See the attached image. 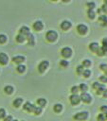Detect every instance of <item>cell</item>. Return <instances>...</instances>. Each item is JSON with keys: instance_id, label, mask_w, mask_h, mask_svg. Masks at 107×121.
Returning <instances> with one entry per match:
<instances>
[{"instance_id": "681fc988", "label": "cell", "mask_w": 107, "mask_h": 121, "mask_svg": "<svg viewBox=\"0 0 107 121\" xmlns=\"http://www.w3.org/2000/svg\"><path fill=\"white\" fill-rule=\"evenodd\" d=\"M22 121H24V120H22Z\"/></svg>"}, {"instance_id": "484cf974", "label": "cell", "mask_w": 107, "mask_h": 121, "mask_svg": "<svg viewBox=\"0 0 107 121\" xmlns=\"http://www.w3.org/2000/svg\"><path fill=\"white\" fill-rule=\"evenodd\" d=\"M98 20H99V21H101V22L104 24V23H106V22H107V16H106V15H104V14H100V15L98 16Z\"/></svg>"}, {"instance_id": "4fadbf2b", "label": "cell", "mask_w": 107, "mask_h": 121, "mask_svg": "<svg viewBox=\"0 0 107 121\" xmlns=\"http://www.w3.org/2000/svg\"><path fill=\"white\" fill-rule=\"evenodd\" d=\"M25 60V57L24 56H15L12 58V61L18 64H21L23 61Z\"/></svg>"}, {"instance_id": "e0dca14e", "label": "cell", "mask_w": 107, "mask_h": 121, "mask_svg": "<svg viewBox=\"0 0 107 121\" xmlns=\"http://www.w3.org/2000/svg\"><path fill=\"white\" fill-rule=\"evenodd\" d=\"M4 91H5V93H6V94L10 95V94H12V93H13V87H12V86H10V85H8V86H6V87L4 88Z\"/></svg>"}, {"instance_id": "e575fe53", "label": "cell", "mask_w": 107, "mask_h": 121, "mask_svg": "<svg viewBox=\"0 0 107 121\" xmlns=\"http://www.w3.org/2000/svg\"><path fill=\"white\" fill-rule=\"evenodd\" d=\"M6 117V110L5 109H0V118H5Z\"/></svg>"}, {"instance_id": "603a6c76", "label": "cell", "mask_w": 107, "mask_h": 121, "mask_svg": "<svg viewBox=\"0 0 107 121\" xmlns=\"http://www.w3.org/2000/svg\"><path fill=\"white\" fill-rule=\"evenodd\" d=\"M79 89L83 93V92H86V91L88 90V86H87V84H85V83H81V84L80 85Z\"/></svg>"}, {"instance_id": "52a82bcc", "label": "cell", "mask_w": 107, "mask_h": 121, "mask_svg": "<svg viewBox=\"0 0 107 121\" xmlns=\"http://www.w3.org/2000/svg\"><path fill=\"white\" fill-rule=\"evenodd\" d=\"M77 30H78V32H79L80 34L84 35V34H86L88 28H87V26H86L85 25H83V24H80V25L77 26Z\"/></svg>"}, {"instance_id": "f35d334b", "label": "cell", "mask_w": 107, "mask_h": 121, "mask_svg": "<svg viewBox=\"0 0 107 121\" xmlns=\"http://www.w3.org/2000/svg\"><path fill=\"white\" fill-rule=\"evenodd\" d=\"M99 68H100L102 71L105 72V70L107 69V64H105V63H101V64L99 65Z\"/></svg>"}, {"instance_id": "2e32d148", "label": "cell", "mask_w": 107, "mask_h": 121, "mask_svg": "<svg viewBox=\"0 0 107 121\" xmlns=\"http://www.w3.org/2000/svg\"><path fill=\"white\" fill-rule=\"evenodd\" d=\"M22 103H23V98L22 97H17L13 101V106L16 107V108H18V107H20L22 105Z\"/></svg>"}, {"instance_id": "d590c367", "label": "cell", "mask_w": 107, "mask_h": 121, "mask_svg": "<svg viewBox=\"0 0 107 121\" xmlns=\"http://www.w3.org/2000/svg\"><path fill=\"white\" fill-rule=\"evenodd\" d=\"M60 64H61L62 66H63V67H66V66L68 65V61H67L66 60H62L60 61Z\"/></svg>"}, {"instance_id": "c3c4849f", "label": "cell", "mask_w": 107, "mask_h": 121, "mask_svg": "<svg viewBox=\"0 0 107 121\" xmlns=\"http://www.w3.org/2000/svg\"><path fill=\"white\" fill-rule=\"evenodd\" d=\"M12 121H18V120H16V119H15V120H12Z\"/></svg>"}, {"instance_id": "cb8c5ba5", "label": "cell", "mask_w": 107, "mask_h": 121, "mask_svg": "<svg viewBox=\"0 0 107 121\" xmlns=\"http://www.w3.org/2000/svg\"><path fill=\"white\" fill-rule=\"evenodd\" d=\"M83 67H89L90 65H91V60H88V59H86V60H82V64H81Z\"/></svg>"}, {"instance_id": "74e56055", "label": "cell", "mask_w": 107, "mask_h": 121, "mask_svg": "<svg viewBox=\"0 0 107 121\" xmlns=\"http://www.w3.org/2000/svg\"><path fill=\"white\" fill-rule=\"evenodd\" d=\"M100 111H101L103 113L107 112V105H102V106L100 107Z\"/></svg>"}, {"instance_id": "8fae6325", "label": "cell", "mask_w": 107, "mask_h": 121, "mask_svg": "<svg viewBox=\"0 0 107 121\" xmlns=\"http://www.w3.org/2000/svg\"><path fill=\"white\" fill-rule=\"evenodd\" d=\"M23 108H24V110H25V111L31 112H33V111H34V108H35V106H34L33 104H31L30 102H26Z\"/></svg>"}, {"instance_id": "4dcf8cb0", "label": "cell", "mask_w": 107, "mask_h": 121, "mask_svg": "<svg viewBox=\"0 0 107 121\" xmlns=\"http://www.w3.org/2000/svg\"><path fill=\"white\" fill-rule=\"evenodd\" d=\"M97 119H98V121H105V120H106L105 114H104V113H99V114L98 115Z\"/></svg>"}, {"instance_id": "30bf717a", "label": "cell", "mask_w": 107, "mask_h": 121, "mask_svg": "<svg viewBox=\"0 0 107 121\" xmlns=\"http://www.w3.org/2000/svg\"><path fill=\"white\" fill-rule=\"evenodd\" d=\"M99 44H98V43H97V42H93V43H91L90 44H89V49L92 51V52H98V50L99 49Z\"/></svg>"}, {"instance_id": "ba28073f", "label": "cell", "mask_w": 107, "mask_h": 121, "mask_svg": "<svg viewBox=\"0 0 107 121\" xmlns=\"http://www.w3.org/2000/svg\"><path fill=\"white\" fill-rule=\"evenodd\" d=\"M61 28L62 29H63V30H67L68 28H70L71 26H72V24H71V22L70 21H68V20H64V21H62V23H61Z\"/></svg>"}, {"instance_id": "1f68e13d", "label": "cell", "mask_w": 107, "mask_h": 121, "mask_svg": "<svg viewBox=\"0 0 107 121\" xmlns=\"http://www.w3.org/2000/svg\"><path fill=\"white\" fill-rule=\"evenodd\" d=\"M7 42V36L5 34H0V43H5Z\"/></svg>"}, {"instance_id": "5b68a950", "label": "cell", "mask_w": 107, "mask_h": 121, "mask_svg": "<svg viewBox=\"0 0 107 121\" xmlns=\"http://www.w3.org/2000/svg\"><path fill=\"white\" fill-rule=\"evenodd\" d=\"M61 53H62V57H64V58H69V57H71V55H72V49H71L70 47L66 46V47H63V48L62 49Z\"/></svg>"}, {"instance_id": "f546056e", "label": "cell", "mask_w": 107, "mask_h": 121, "mask_svg": "<svg viewBox=\"0 0 107 121\" xmlns=\"http://www.w3.org/2000/svg\"><path fill=\"white\" fill-rule=\"evenodd\" d=\"M33 112H34L35 114H37V115H38V114H40V113L42 112V108H41V107H39V106H38V107H37V106H35Z\"/></svg>"}, {"instance_id": "b9f144b4", "label": "cell", "mask_w": 107, "mask_h": 121, "mask_svg": "<svg viewBox=\"0 0 107 121\" xmlns=\"http://www.w3.org/2000/svg\"><path fill=\"white\" fill-rule=\"evenodd\" d=\"M4 121H12V116L11 115H8L4 118Z\"/></svg>"}, {"instance_id": "ab89813d", "label": "cell", "mask_w": 107, "mask_h": 121, "mask_svg": "<svg viewBox=\"0 0 107 121\" xmlns=\"http://www.w3.org/2000/svg\"><path fill=\"white\" fill-rule=\"evenodd\" d=\"M102 45L101 46H104V47H107V37L106 38H103L102 39V42H101Z\"/></svg>"}, {"instance_id": "d6a6232c", "label": "cell", "mask_w": 107, "mask_h": 121, "mask_svg": "<svg viewBox=\"0 0 107 121\" xmlns=\"http://www.w3.org/2000/svg\"><path fill=\"white\" fill-rule=\"evenodd\" d=\"M84 71V67L82 65H78L77 66V73L78 74H82Z\"/></svg>"}, {"instance_id": "8992f818", "label": "cell", "mask_w": 107, "mask_h": 121, "mask_svg": "<svg viewBox=\"0 0 107 121\" xmlns=\"http://www.w3.org/2000/svg\"><path fill=\"white\" fill-rule=\"evenodd\" d=\"M69 99H70V102H71L73 105L79 104L80 101V95H79L78 94H73V95H71L70 97H69Z\"/></svg>"}, {"instance_id": "ffe728a7", "label": "cell", "mask_w": 107, "mask_h": 121, "mask_svg": "<svg viewBox=\"0 0 107 121\" xmlns=\"http://www.w3.org/2000/svg\"><path fill=\"white\" fill-rule=\"evenodd\" d=\"M53 109H54V111H55L56 112H60L62 110V104H60V103H57V104H55V105H54Z\"/></svg>"}, {"instance_id": "5bb4252c", "label": "cell", "mask_w": 107, "mask_h": 121, "mask_svg": "<svg viewBox=\"0 0 107 121\" xmlns=\"http://www.w3.org/2000/svg\"><path fill=\"white\" fill-rule=\"evenodd\" d=\"M19 31H20V34H22V35H24V36H26V37L30 33V32H29V28H28L27 26H22Z\"/></svg>"}, {"instance_id": "d6986e66", "label": "cell", "mask_w": 107, "mask_h": 121, "mask_svg": "<svg viewBox=\"0 0 107 121\" xmlns=\"http://www.w3.org/2000/svg\"><path fill=\"white\" fill-rule=\"evenodd\" d=\"M26 39H27V37H26V36H24V35H22V34H20V33L16 36V41H17L18 43H23Z\"/></svg>"}, {"instance_id": "7402d4cb", "label": "cell", "mask_w": 107, "mask_h": 121, "mask_svg": "<svg viewBox=\"0 0 107 121\" xmlns=\"http://www.w3.org/2000/svg\"><path fill=\"white\" fill-rule=\"evenodd\" d=\"M25 71H26V66L23 65V64H18V66H17V72L24 73Z\"/></svg>"}, {"instance_id": "7dc6e473", "label": "cell", "mask_w": 107, "mask_h": 121, "mask_svg": "<svg viewBox=\"0 0 107 121\" xmlns=\"http://www.w3.org/2000/svg\"><path fill=\"white\" fill-rule=\"evenodd\" d=\"M104 4H106V5H107V0H105V1H104Z\"/></svg>"}, {"instance_id": "277c9868", "label": "cell", "mask_w": 107, "mask_h": 121, "mask_svg": "<svg viewBox=\"0 0 107 121\" xmlns=\"http://www.w3.org/2000/svg\"><path fill=\"white\" fill-rule=\"evenodd\" d=\"M80 100L83 101V102H85V103H89V102H91V100H92L91 95H90L89 93H87V92H83V93L80 95Z\"/></svg>"}, {"instance_id": "d4e9b609", "label": "cell", "mask_w": 107, "mask_h": 121, "mask_svg": "<svg viewBox=\"0 0 107 121\" xmlns=\"http://www.w3.org/2000/svg\"><path fill=\"white\" fill-rule=\"evenodd\" d=\"M102 85H103L102 83H99V82H94V83L92 84V87H93V89L98 90V89H99V88H100Z\"/></svg>"}, {"instance_id": "ac0fdd59", "label": "cell", "mask_w": 107, "mask_h": 121, "mask_svg": "<svg viewBox=\"0 0 107 121\" xmlns=\"http://www.w3.org/2000/svg\"><path fill=\"white\" fill-rule=\"evenodd\" d=\"M37 103H38V105H39V107H45V104H46V100L45 99V98H43V97H41V98H39L38 100H37Z\"/></svg>"}, {"instance_id": "f1b7e54d", "label": "cell", "mask_w": 107, "mask_h": 121, "mask_svg": "<svg viewBox=\"0 0 107 121\" xmlns=\"http://www.w3.org/2000/svg\"><path fill=\"white\" fill-rule=\"evenodd\" d=\"M82 75H83V77H84V78H89V77L91 76V71H90V70H88V69H84V71H83Z\"/></svg>"}, {"instance_id": "6da1fadb", "label": "cell", "mask_w": 107, "mask_h": 121, "mask_svg": "<svg viewBox=\"0 0 107 121\" xmlns=\"http://www.w3.org/2000/svg\"><path fill=\"white\" fill-rule=\"evenodd\" d=\"M45 38H46V40L49 41V42H55V41L57 40V38H58V34H57V32L54 31V30H49V31L46 32Z\"/></svg>"}, {"instance_id": "f6af8a7d", "label": "cell", "mask_w": 107, "mask_h": 121, "mask_svg": "<svg viewBox=\"0 0 107 121\" xmlns=\"http://www.w3.org/2000/svg\"><path fill=\"white\" fill-rule=\"evenodd\" d=\"M104 114H105V118H106V119H107V112H105V113H104Z\"/></svg>"}, {"instance_id": "9a60e30c", "label": "cell", "mask_w": 107, "mask_h": 121, "mask_svg": "<svg viewBox=\"0 0 107 121\" xmlns=\"http://www.w3.org/2000/svg\"><path fill=\"white\" fill-rule=\"evenodd\" d=\"M27 43H28L29 45H34V43H35V39H34V36H33L31 33H29V34L27 36Z\"/></svg>"}, {"instance_id": "9c48e42d", "label": "cell", "mask_w": 107, "mask_h": 121, "mask_svg": "<svg viewBox=\"0 0 107 121\" xmlns=\"http://www.w3.org/2000/svg\"><path fill=\"white\" fill-rule=\"evenodd\" d=\"M44 27V25H43V22L38 20V21H35L34 24H33V28L36 30V31H40L42 30Z\"/></svg>"}, {"instance_id": "44dd1931", "label": "cell", "mask_w": 107, "mask_h": 121, "mask_svg": "<svg viewBox=\"0 0 107 121\" xmlns=\"http://www.w3.org/2000/svg\"><path fill=\"white\" fill-rule=\"evenodd\" d=\"M87 15L90 19H94L96 16V12L94 11V9H88L87 10Z\"/></svg>"}, {"instance_id": "83f0119b", "label": "cell", "mask_w": 107, "mask_h": 121, "mask_svg": "<svg viewBox=\"0 0 107 121\" xmlns=\"http://www.w3.org/2000/svg\"><path fill=\"white\" fill-rule=\"evenodd\" d=\"M86 6L89 8V9H94V8L96 7V3L95 2H87Z\"/></svg>"}, {"instance_id": "3957f363", "label": "cell", "mask_w": 107, "mask_h": 121, "mask_svg": "<svg viewBox=\"0 0 107 121\" xmlns=\"http://www.w3.org/2000/svg\"><path fill=\"white\" fill-rule=\"evenodd\" d=\"M49 66V62L48 60H43L42 62H40V64L38 65V70L40 73H44Z\"/></svg>"}, {"instance_id": "7bdbcfd3", "label": "cell", "mask_w": 107, "mask_h": 121, "mask_svg": "<svg viewBox=\"0 0 107 121\" xmlns=\"http://www.w3.org/2000/svg\"><path fill=\"white\" fill-rule=\"evenodd\" d=\"M102 95H103L104 97H107V89H105V91L103 92V94H102Z\"/></svg>"}, {"instance_id": "4316f807", "label": "cell", "mask_w": 107, "mask_h": 121, "mask_svg": "<svg viewBox=\"0 0 107 121\" xmlns=\"http://www.w3.org/2000/svg\"><path fill=\"white\" fill-rule=\"evenodd\" d=\"M105 89H106V87H105V85L103 84L99 89H98V90H97V94H98V95H102V94H103V92L105 91Z\"/></svg>"}, {"instance_id": "7a4b0ae2", "label": "cell", "mask_w": 107, "mask_h": 121, "mask_svg": "<svg viewBox=\"0 0 107 121\" xmlns=\"http://www.w3.org/2000/svg\"><path fill=\"white\" fill-rule=\"evenodd\" d=\"M74 119L75 120H78V121H82V120H85L87 117H88V112H80L76 114H74Z\"/></svg>"}, {"instance_id": "7c38bea8", "label": "cell", "mask_w": 107, "mask_h": 121, "mask_svg": "<svg viewBox=\"0 0 107 121\" xmlns=\"http://www.w3.org/2000/svg\"><path fill=\"white\" fill-rule=\"evenodd\" d=\"M8 61H9V57H8V55L5 54V53H0V63H1L2 65H5V64L8 63Z\"/></svg>"}, {"instance_id": "8d00e7d4", "label": "cell", "mask_w": 107, "mask_h": 121, "mask_svg": "<svg viewBox=\"0 0 107 121\" xmlns=\"http://www.w3.org/2000/svg\"><path fill=\"white\" fill-rule=\"evenodd\" d=\"M79 90H80V89H79L78 86H73V87L71 88V92H72L73 94H77V93L79 92Z\"/></svg>"}, {"instance_id": "60d3db41", "label": "cell", "mask_w": 107, "mask_h": 121, "mask_svg": "<svg viewBox=\"0 0 107 121\" xmlns=\"http://www.w3.org/2000/svg\"><path fill=\"white\" fill-rule=\"evenodd\" d=\"M101 10H102L104 13L107 14V5H106V4H103V5H102V7H101Z\"/></svg>"}, {"instance_id": "836d02e7", "label": "cell", "mask_w": 107, "mask_h": 121, "mask_svg": "<svg viewBox=\"0 0 107 121\" xmlns=\"http://www.w3.org/2000/svg\"><path fill=\"white\" fill-rule=\"evenodd\" d=\"M99 80L102 82V83H107V76L105 75H102L99 77Z\"/></svg>"}, {"instance_id": "ee69618b", "label": "cell", "mask_w": 107, "mask_h": 121, "mask_svg": "<svg viewBox=\"0 0 107 121\" xmlns=\"http://www.w3.org/2000/svg\"><path fill=\"white\" fill-rule=\"evenodd\" d=\"M98 13H100V12H102V10H101V9H98Z\"/></svg>"}, {"instance_id": "bcb514c9", "label": "cell", "mask_w": 107, "mask_h": 121, "mask_svg": "<svg viewBox=\"0 0 107 121\" xmlns=\"http://www.w3.org/2000/svg\"><path fill=\"white\" fill-rule=\"evenodd\" d=\"M105 76H107V69L105 70Z\"/></svg>"}]
</instances>
